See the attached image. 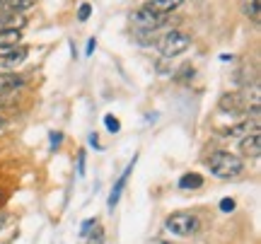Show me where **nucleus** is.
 <instances>
[{"mask_svg": "<svg viewBox=\"0 0 261 244\" xmlns=\"http://www.w3.org/2000/svg\"><path fill=\"white\" fill-rule=\"evenodd\" d=\"M133 165H136V157H133V162L128 165V169H126L121 177H119L116 186H114V188H112V194H109V208H112V210H114V206L119 203V198H121V191H123V186H126V181H128V174L133 172Z\"/></svg>", "mask_w": 261, "mask_h": 244, "instance_id": "9b49d317", "label": "nucleus"}, {"mask_svg": "<svg viewBox=\"0 0 261 244\" xmlns=\"http://www.w3.org/2000/svg\"><path fill=\"white\" fill-rule=\"evenodd\" d=\"M3 24H5V12L0 10V29H3Z\"/></svg>", "mask_w": 261, "mask_h": 244, "instance_id": "bb28decb", "label": "nucleus"}, {"mask_svg": "<svg viewBox=\"0 0 261 244\" xmlns=\"http://www.w3.org/2000/svg\"><path fill=\"white\" fill-rule=\"evenodd\" d=\"M85 237H87V244H104V230H102V225H94V230H90Z\"/></svg>", "mask_w": 261, "mask_h": 244, "instance_id": "dca6fc26", "label": "nucleus"}, {"mask_svg": "<svg viewBox=\"0 0 261 244\" xmlns=\"http://www.w3.org/2000/svg\"><path fill=\"white\" fill-rule=\"evenodd\" d=\"M184 5V0H148L143 8L152 10V12H158V15H169V12H174Z\"/></svg>", "mask_w": 261, "mask_h": 244, "instance_id": "1a4fd4ad", "label": "nucleus"}, {"mask_svg": "<svg viewBox=\"0 0 261 244\" xmlns=\"http://www.w3.org/2000/svg\"><path fill=\"white\" fill-rule=\"evenodd\" d=\"M61 141H63V135H61V133H51V148H54V150H58Z\"/></svg>", "mask_w": 261, "mask_h": 244, "instance_id": "4be33fe9", "label": "nucleus"}, {"mask_svg": "<svg viewBox=\"0 0 261 244\" xmlns=\"http://www.w3.org/2000/svg\"><path fill=\"white\" fill-rule=\"evenodd\" d=\"M203 186V177L198 172H189L184 177L179 179V188L181 191H194V188H201Z\"/></svg>", "mask_w": 261, "mask_h": 244, "instance_id": "ddd939ff", "label": "nucleus"}, {"mask_svg": "<svg viewBox=\"0 0 261 244\" xmlns=\"http://www.w3.org/2000/svg\"><path fill=\"white\" fill-rule=\"evenodd\" d=\"M5 126H8V121H5V119H3V116H0V133L5 131Z\"/></svg>", "mask_w": 261, "mask_h": 244, "instance_id": "a878e982", "label": "nucleus"}, {"mask_svg": "<svg viewBox=\"0 0 261 244\" xmlns=\"http://www.w3.org/2000/svg\"><path fill=\"white\" fill-rule=\"evenodd\" d=\"M130 24L140 32H155L167 24V15H158L148 8H138L136 12H130Z\"/></svg>", "mask_w": 261, "mask_h": 244, "instance_id": "20e7f679", "label": "nucleus"}, {"mask_svg": "<svg viewBox=\"0 0 261 244\" xmlns=\"http://www.w3.org/2000/svg\"><path fill=\"white\" fill-rule=\"evenodd\" d=\"M32 5H34V0H8L0 10H5V12H19V15H22V12L29 10Z\"/></svg>", "mask_w": 261, "mask_h": 244, "instance_id": "2eb2a0df", "label": "nucleus"}, {"mask_svg": "<svg viewBox=\"0 0 261 244\" xmlns=\"http://www.w3.org/2000/svg\"><path fill=\"white\" fill-rule=\"evenodd\" d=\"M90 15H92V5H90V3H83V5H80V10H77V19H80V22H85Z\"/></svg>", "mask_w": 261, "mask_h": 244, "instance_id": "6ab92c4d", "label": "nucleus"}, {"mask_svg": "<svg viewBox=\"0 0 261 244\" xmlns=\"http://www.w3.org/2000/svg\"><path fill=\"white\" fill-rule=\"evenodd\" d=\"M249 131H259V119H252V121H240L234 126H227V128H220V135H227V138H242Z\"/></svg>", "mask_w": 261, "mask_h": 244, "instance_id": "6e6552de", "label": "nucleus"}, {"mask_svg": "<svg viewBox=\"0 0 261 244\" xmlns=\"http://www.w3.org/2000/svg\"><path fill=\"white\" fill-rule=\"evenodd\" d=\"M187 77H194V68H191V63H187V66L179 70L177 75H174V80H179V83H184Z\"/></svg>", "mask_w": 261, "mask_h": 244, "instance_id": "a211bd4d", "label": "nucleus"}, {"mask_svg": "<svg viewBox=\"0 0 261 244\" xmlns=\"http://www.w3.org/2000/svg\"><path fill=\"white\" fill-rule=\"evenodd\" d=\"M242 12L247 17L252 19L254 24L261 22V8H259V0H242Z\"/></svg>", "mask_w": 261, "mask_h": 244, "instance_id": "4468645a", "label": "nucleus"}, {"mask_svg": "<svg viewBox=\"0 0 261 244\" xmlns=\"http://www.w3.org/2000/svg\"><path fill=\"white\" fill-rule=\"evenodd\" d=\"M191 46V37L179 32V29H172L165 37L158 41V51L162 58H177L181 53H187V48Z\"/></svg>", "mask_w": 261, "mask_h": 244, "instance_id": "f03ea898", "label": "nucleus"}, {"mask_svg": "<svg viewBox=\"0 0 261 244\" xmlns=\"http://www.w3.org/2000/svg\"><path fill=\"white\" fill-rule=\"evenodd\" d=\"M198 218L194 213H172V215L165 220V227H167V232L177 237H191L198 230Z\"/></svg>", "mask_w": 261, "mask_h": 244, "instance_id": "7ed1b4c3", "label": "nucleus"}, {"mask_svg": "<svg viewBox=\"0 0 261 244\" xmlns=\"http://www.w3.org/2000/svg\"><path fill=\"white\" fill-rule=\"evenodd\" d=\"M94 225H97V223H94V218H87V220H85V223H83V227H80V235H87V232H90V230H92V227Z\"/></svg>", "mask_w": 261, "mask_h": 244, "instance_id": "aec40b11", "label": "nucleus"}, {"mask_svg": "<svg viewBox=\"0 0 261 244\" xmlns=\"http://www.w3.org/2000/svg\"><path fill=\"white\" fill-rule=\"evenodd\" d=\"M240 152H242L244 157H249V160H259V155H261V135H259V131H249L247 135L240 138Z\"/></svg>", "mask_w": 261, "mask_h": 244, "instance_id": "0eeeda50", "label": "nucleus"}, {"mask_svg": "<svg viewBox=\"0 0 261 244\" xmlns=\"http://www.w3.org/2000/svg\"><path fill=\"white\" fill-rule=\"evenodd\" d=\"M24 85V77L17 73H0V92H15Z\"/></svg>", "mask_w": 261, "mask_h": 244, "instance_id": "f8f14e48", "label": "nucleus"}, {"mask_svg": "<svg viewBox=\"0 0 261 244\" xmlns=\"http://www.w3.org/2000/svg\"><path fill=\"white\" fill-rule=\"evenodd\" d=\"M3 225H5V218H0V227H3Z\"/></svg>", "mask_w": 261, "mask_h": 244, "instance_id": "c85d7f7f", "label": "nucleus"}, {"mask_svg": "<svg viewBox=\"0 0 261 244\" xmlns=\"http://www.w3.org/2000/svg\"><path fill=\"white\" fill-rule=\"evenodd\" d=\"M94 46H97V41H94V39H90V41H87V53H92Z\"/></svg>", "mask_w": 261, "mask_h": 244, "instance_id": "393cba45", "label": "nucleus"}, {"mask_svg": "<svg viewBox=\"0 0 261 244\" xmlns=\"http://www.w3.org/2000/svg\"><path fill=\"white\" fill-rule=\"evenodd\" d=\"M90 145H92V148H102V145H99V138H97V133L90 135Z\"/></svg>", "mask_w": 261, "mask_h": 244, "instance_id": "b1692460", "label": "nucleus"}, {"mask_svg": "<svg viewBox=\"0 0 261 244\" xmlns=\"http://www.w3.org/2000/svg\"><path fill=\"white\" fill-rule=\"evenodd\" d=\"M22 44V32L19 29H0V53L10 51Z\"/></svg>", "mask_w": 261, "mask_h": 244, "instance_id": "9d476101", "label": "nucleus"}, {"mask_svg": "<svg viewBox=\"0 0 261 244\" xmlns=\"http://www.w3.org/2000/svg\"><path fill=\"white\" fill-rule=\"evenodd\" d=\"M205 165H208V169L213 172L215 177H220V179H234L244 172V162L240 160L237 155L225 152V150L211 152V157H208Z\"/></svg>", "mask_w": 261, "mask_h": 244, "instance_id": "f257e3e1", "label": "nucleus"}, {"mask_svg": "<svg viewBox=\"0 0 261 244\" xmlns=\"http://www.w3.org/2000/svg\"><path fill=\"white\" fill-rule=\"evenodd\" d=\"M104 126H107V131H109V133H119V131H121V123H119V119H116L114 114H107V116H104Z\"/></svg>", "mask_w": 261, "mask_h": 244, "instance_id": "f3484780", "label": "nucleus"}, {"mask_svg": "<svg viewBox=\"0 0 261 244\" xmlns=\"http://www.w3.org/2000/svg\"><path fill=\"white\" fill-rule=\"evenodd\" d=\"M218 109L223 114H244L249 109V104H247L242 92H225L218 102Z\"/></svg>", "mask_w": 261, "mask_h": 244, "instance_id": "39448f33", "label": "nucleus"}, {"mask_svg": "<svg viewBox=\"0 0 261 244\" xmlns=\"http://www.w3.org/2000/svg\"><path fill=\"white\" fill-rule=\"evenodd\" d=\"M3 201H5V194H3V191H0V206H3Z\"/></svg>", "mask_w": 261, "mask_h": 244, "instance_id": "cd10ccee", "label": "nucleus"}, {"mask_svg": "<svg viewBox=\"0 0 261 244\" xmlns=\"http://www.w3.org/2000/svg\"><path fill=\"white\" fill-rule=\"evenodd\" d=\"M27 56H29V48L22 46V44L10 48V51H3L0 53V70H10V68H15V66H22L27 61Z\"/></svg>", "mask_w": 261, "mask_h": 244, "instance_id": "423d86ee", "label": "nucleus"}, {"mask_svg": "<svg viewBox=\"0 0 261 244\" xmlns=\"http://www.w3.org/2000/svg\"><path fill=\"white\" fill-rule=\"evenodd\" d=\"M220 210H225V213H227V210H234V201H232V198H223V203H220Z\"/></svg>", "mask_w": 261, "mask_h": 244, "instance_id": "412c9836", "label": "nucleus"}, {"mask_svg": "<svg viewBox=\"0 0 261 244\" xmlns=\"http://www.w3.org/2000/svg\"><path fill=\"white\" fill-rule=\"evenodd\" d=\"M77 174L80 177L85 174V152H80V157H77Z\"/></svg>", "mask_w": 261, "mask_h": 244, "instance_id": "5701e85b", "label": "nucleus"}]
</instances>
